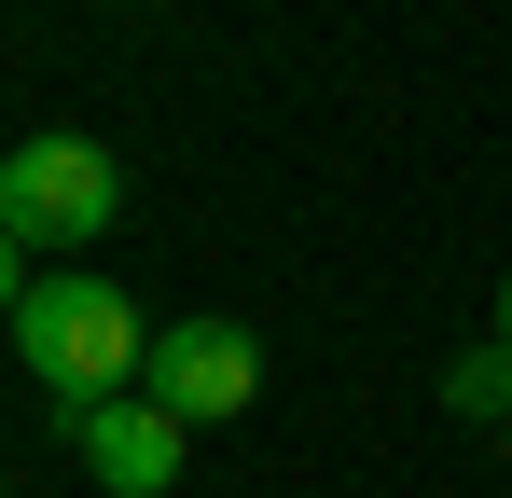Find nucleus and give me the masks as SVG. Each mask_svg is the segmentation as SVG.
<instances>
[{
    "label": "nucleus",
    "mask_w": 512,
    "mask_h": 498,
    "mask_svg": "<svg viewBox=\"0 0 512 498\" xmlns=\"http://www.w3.org/2000/svg\"><path fill=\"white\" fill-rule=\"evenodd\" d=\"M14 346H28V374H42L56 402H111V388L153 374V332H139V305H125L111 277H28Z\"/></svg>",
    "instance_id": "nucleus-1"
},
{
    "label": "nucleus",
    "mask_w": 512,
    "mask_h": 498,
    "mask_svg": "<svg viewBox=\"0 0 512 498\" xmlns=\"http://www.w3.org/2000/svg\"><path fill=\"white\" fill-rule=\"evenodd\" d=\"M111 208H125V166L97 153V139H28V153H0V222L28 249L111 236Z\"/></svg>",
    "instance_id": "nucleus-2"
},
{
    "label": "nucleus",
    "mask_w": 512,
    "mask_h": 498,
    "mask_svg": "<svg viewBox=\"0 0 512 498\" xmlns=\"http://www.w3.org/2000/svg\"><path fill=\"white\" fill-rule=\"evenodd\" d=\"M139 388H153L180 429L250 415V402H263V346H250L236 319H180V332H153V374H139Z\"/></svg>",
    "instance_id": "nucleus-3"
},
{
    "label": "nucleus",
    "mask_w": 512,
    "mask_h": 498,
    "mask_svg": "<svg viewBox=\"0 0 512 498\" xmlns=\"http://www.w3.org/2000/svg\"><path fill=\"white\" fill-rule=\"evenodd\" d=\"M70 415V457H84L111 498H167L180 485V415L153 388H111V402H56Z\"/></svg>",
    "instance_id": "nucleus-4"
},
{
    "label": "nucleus",
    "mask_w": 512,
    "mask_h": 498,
    "mask_svg": "<svg viewBox=\"0 0 512 498\" xmlns=\"http://www.w3.org/2000/svg\"><path fill=\"white\" fill-rule=\"evenodd\" d=\"M443 402H457V415H485V429H512V346H499V332H485L471 360H443Z\"/></svg>",
    "instance_id": "nucleus-5"
},
{
    "label": "nucleus",
    "mask_w": 512,
    "mask_h": 498,
    "mask_svg": "<svg viewBox=\"0 0 512 498\" xmlns=\"http://www.w3.org/2000/svg\"><path fill=\"white\" fill-rule=\"evenodd\" d=\"M14 305H28V236L0 222V319H14Z\"/></svg>",
    "instance_id": "nucleus-6"
},
{
    "label": "nucleus",
    "mask_w": 512,
    "mask_h": 498,
    "mask_svg": "<svg viewBox=\"0 0 512 498\" xmlns=\"http://www.w3.org/2000/svg\"><path fill=\"white\" fill-rule=\"evenodd\" d=\"M499 346H512V277H499Z\"/></svg>",
    "instance_id": "nucleus-7"
},
{
    "label": "nucleus",
    "mask_w": 512,
    "mask_h": 498,
    "mask_svg": "<svg viewBox=\"0 0 512 498\" xmlns=\"http://www.w3.org/2000/svg\"><path fill=\"white\" fill-rule=\"evenodd\" d=\"M499 443H512V429H499Z\"/></svg>",
    "instance_id": "nucleus-8"
}]
</instances>
